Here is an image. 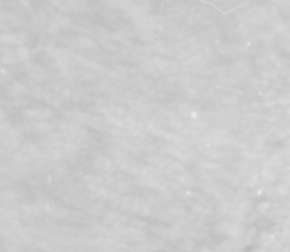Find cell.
I'll return each mask as SVG.
<instances>
[{
	"label": "cell",
	"instance_id": "1",
	"mask_svg": "<svg viewBox=\"0 0 290 252\" xmlns=\"http://www.w3.org/2000/svg\"><path fill=\"white\" fill-rule=\"evenodd\" d=\"M178 180H180L182 184H190V183H192V179L190 178L188 175H186V173L180 175V176H178Z\"/></svg>",
	"mask_w": 290,
	"mask_h": 252
}]
</instances>
